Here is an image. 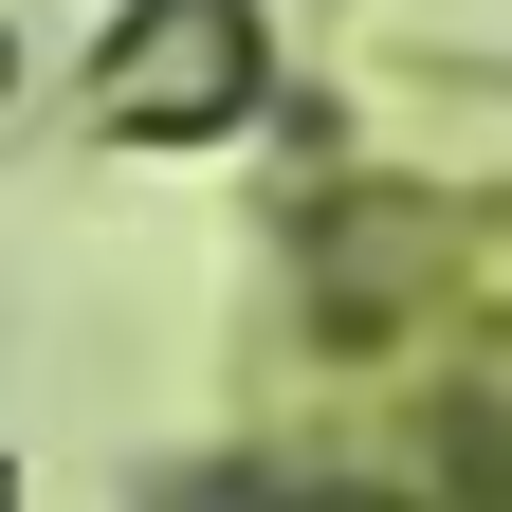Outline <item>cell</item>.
<instances>
[{
  "label": "cell",
  "instance_id": "6da1fadb",
  "mask_svg": "<svg viewBox=\"0 0 512 512\" xmlns=\"http://www.w3.org/2000/svg\"><path fill=\"white\" fill-rule=\"evenodd\" d=\"M110 92H128V128H220L256 92V19L238 0H147L128 55H110Z\"/></svg>",
  "mask_w": 512,
  "mask_h": 512
}]
</instances>
